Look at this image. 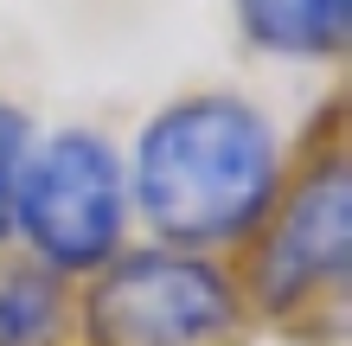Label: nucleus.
Returning <instances> with one entry per match:
<instances>
[{
  "mask_svg": "<svg viewBox=\"0 0 352 346\" xmlns=\"http://www.w3.org/2000/svg\"><path fill=\"white\" fill-rule=\"evenodd\" d=\"M288 186L282 135L250 96L199 90L148 116L129 160V199L160 250L212 257L263 231Z\"/></svg>",
  "mask_w": 352,
  "mask_h": 346,
  "instance_id": "1",
  "label": "nucleus"
},
{
  "mask_svg": "<svg viewBox=\"0 0 352 346\" xmlns=\"http://www.w3.org/2000/svg\"><path fill=\"white\" fill-rule=\"evenodd\" d=\"M135 199H129V160L96 129H58L32 148L26 186H19L13 237L32 250L38 270L58 282L96 276L102 263L129 250Z\"/></svg>",
  "mask_w": 352,
  "mask_h": 346,
  "instance_id": "2",
  "label": "nucleus"
},
{
  "mask_svg": "<svg viewBox=\"0 0 352 346\" xmlns=\"http://www.w3.org/2000/svg\"><path fill=\"white\" fill-rule=\"evenodd\" d=\"M243 321V289L218 257L122 250L77 295L84 346H224Z\"/></svg>",
  "mask_w": 352,
  "mask_h": 346,
  "instance_id": "3",
  "label": "nucleus"
},
{
  "mask_svg": "<svg viewBox=\"0 0 352 346\" xmlns=\"http://www.w3.org/2000/svg\"><path fill=\"white\" fill-rule=\"evenodd\" d=\"M346 263H352V180H346V154L333 148L295 186H282L276 212L250 237V263H243L237 289L250 308L288 321L340 295Z\"/></svg>",
  "mask_w": 352,
  "mask_h": 346,
  "instance_id": "4",
  "label": "nucleus"
},
{
  "mask_svg": "<svg viewBox=\"0 0 352 346\" xmlns=\"http://www.w3.org/2000/svg\"><path fill=\"white\" fill-rule=\"evenodd\" d=\"M237 26L269 58H340L352 0H237Z\"/></svg>",
  "mask_w": 352,
  "mask_h": 346,
  "instance_id": "5",
  "label": "nucleus"
},
{
  "mask_svg": "<svg viewBox=\"0 0 352 346\" xmlns=\"http://www.w3.org/2000/svg\"><path fill=\"white\" fill-rule=\"evenodd\" d=\"M71 289L38 263H0V346H65Z\"/></svg>",
  "mask_w": 352,
  "mask_h": 346,
  "instance_id": "6",
  "label": "nucleus"
},
{
  "mask_svg": "<svg viewBox=\"0 0 352 346\" xmlns=\"http://www.w3.org/2000/svg\"><path fill=\"white\" fill-rule=\"evenodd\" d=\"M32 116L19 103H0V244H13V218H19V186H26V167H32Z\"/></svg>",
  "mask_w": 352,
  "mask_h": 346,
  "instance_id": "7",
  "label": "nucleus"
}]
</instances>
